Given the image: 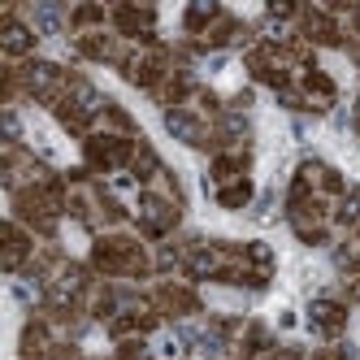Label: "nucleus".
I'll list each match as a JSON object with an SVG mask.
<instances>
[{
  "instance_id": "nucleus-1",
  "label": "nucleus",
  "mask_w": 360,
  "mask_h": 360,
  "mask_svg": "<svg viewBox=\"0 0 360 360\" xmlns=\"http://www.w3.org/2000/svg\"><path fill=\"white\" fill-rule=\"evenodd\" d=\"M135 143H139V139H122V135H100V131H96L91 139H83V157H87V169H91V174L131 169Z\"/></svg>"
},
{
  "instance_id": "nucleus-5",
  "label": "nucleus",
  "mask_w": 360,
  "mask_h": 360,
  "mask_svg": "<svg viewBox=\"0 0 360 360\" xmlns=\"http://www.w3.org/2000/svg\"><path fill=\"white\" fill-rule=\"evenodd\" d=\"M213 195H217V204H221V209H248V204H252V178H239V183H226V187H217Z\"/></svg>"
},
{
  "instance_id": "nucleus-3",
  "label": "nucleus",
  "mask_w": 360,
  "mask_h": 360,
  "mask_svg": "<svg viewBox=\"0 0 360 360\" xmlns=\"http://www.w3.org/2000/svg\"><path fill=\"white\" fill-rule=\"evenodd\" d=\"M35 44H39L35 27L18 22V13L5 9V27H0V48H5V57H9V61H22V57H31V53H35Z\"/></svg>"
},
{
  "instance_id": "nucleus-6",
  "label": "nucleus",
  "mask_w": 360,
  "mask_h": 360,
  "mask_svg": "<svg viewBox=\"0 0 360 360\" xmlns=\"http://www.w3.org/2000/svg\"><path fill=\"white\" fill-rule=\"evenodd\" d=\"M352 300H356V304H360V278H356V282H352Z\"/></svg>"
},
{
  "instance_id": "nucleus-2",
  "label": "nucleus",
  "mask_w": 360,
  "mask_h": 360,
  "mask_svg": "<svg viewBox=\"0 0 360 360\" xmlns=\"http://www.w3.org/2000/svg\"><path fill=\"white\" fill-rule=\"evenodd\" d=\"M148 304L157 308L161 317H191L200 313V295L187 287V282H157L148 295Z\"/></svg>"
},
{
  "instance_id": "nucleus-4",
  "label": "nucleus",
  "mask_w": 360,
  "mask_h": 360,
  "mask_svg": "<svg viewBox=\"0 0 360 360\" xmlns=\"http://www.w3.org/2000/svg\"><path fill=\"white\" fill-rule=\"evenodd\" d=\"M308 317H313L317 334H326V339H339V334L347 330V304H339V300H313Z\"/></svg>"
}]
</instances>
